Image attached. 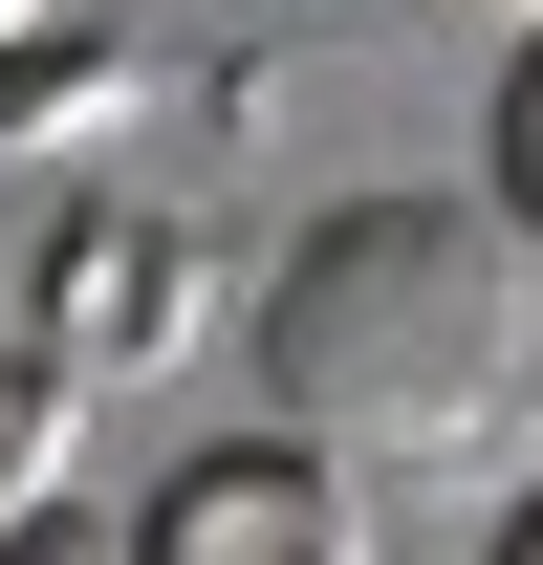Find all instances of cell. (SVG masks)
<instances>
[{
	"label": "cell",
	"mask_w": 543,
	"mask_h": 565,
	"mask_svg": "<svg viewBox=\"0 0 543 565\" xmlns=\"http://www.w3.org/2000/svg\"><path fill=\"white\" fill-rule=\"evenodd\" d=\"M66 435H87V392H66L44 349H0V544H22L44 500H87V479H66Z\"/></svg>",
	"instance_id": "5b68a950"
},
{
	"label": "cell",
	"mask_w": 543,
	"mask_h": 565,
	"mask_svg": "<svg viewBox=\"0 0 543 565\" xmlns=\"http://www.w3.org/2000/svg\"><path fill=\"white\" fill-rule=\"evenodd\" d=\"M131 565H370V500L305 435H217V457H174L131 500Z\"/></svg>",
	"instance_id": "7a4b0ae2"
},
{
	"label": "cell",
	"mask_w": 543,
	"mask_h": 565,
	"mask_svg": "<svg viewBox=\"0 0 543 565\" xmlns=\"http://www.w3.org/2000/svg\"><path fill=\"white\" fill-rule=\"evenodd\" d=\"M478 196H500V239L543 262V22L500 44V87H478Z\"/></svg>",
	"instance_id": "8992f818"
},
{
	"label": "cell",
	"mask_w": 543,
	"mask_h": 565,
	"mask_svg": "<svg viewBox=\"0 0 543 565\" xmlns=\"http://www.w3.org/2000/svg\"><path fill=\"white\" fill-rule=\"evenodd\" d=\"M109 22H131V0H66V22H22V44H0V152L109 131Z\"/></svg>",
	"instance_id": "277c9868"
},
{
	"label": "cell",
	"mask_w": 543,
	"mask_h": 565,
	"mask_svg": "<svg viewBox=\"0 0 543 565\" xmlns=\"http://www.w3.org/2000/svg\"><path fill=\"white\" fill-rule=\"evenodd\" d=\"M478 22H500V44H522V22H543V0H478Z\"/></svg>",
	"instance_id": "30bf717a"
},
{
	"label": "cell",
	"mask_w": 543,
	"mask_h": 565,
	"mask_svg": "<svg viewBox=\"0 0 543 565\" xmlns=\"http://www.w3.org/2000/svg\"><path fill=\"white\" fill-rule=\"evenodd\" d=\"M22 22H66V0H0V44H22Z\"/></svg>",
	"instance_id": "9c48e42d"
},
{
	"label": "cell",
	"mask_w": 543,
	"mask_h": 565,
	"mask_svg": "<svg viewBox=\"0 0 543 565\" xmlns=\"http://www.w3.org/2000/svg\"><path fill=\"white\" fill-rule=\"evenodd\" d=\"M174 327H196V262H174V217H66V239H44V370H66V392L152 370Z\"/></svg>",
	"instance_id": "3957f363"
},
{
	"label": "cell",
	"mask_w": 543,
	"mask_h": 565,
	"mask_svg": "<svg viewBox=\"0 0 543 565\" xmlns=\"http://www.w3.org/2000/svg\"><path fill=\"white\" fill-rule=\"evenodd\" d=\"M262 392L305 457L478 479L543 414V262L500 239V196H348L262 282Z\"/></svg>",
	"instance_id": "6da1fadb"
},
{
	"label": "cell",
	"mask_w": 543,
	"mask_h": 565,
	"mask_svg": "<svg viewBox=\"0 0 543 565\" xmlns=\"http://www.w3.org/2000/svg\"><path fill=\"white\" fill-rule=\"evenodd\" d=\"M478 565H543V500H500V544H478Z\"/></svg>",
	"instance_id": "ba28073f"
},
{
	"label": "cell",
	"mask_w": 543,
	"mask_h": 565,
	"mask_svg": "<svg viewBox=\"0 0 543 565\" xmlns=\"http://www.w3.org/2000/svg\"><path fill=\"white\" fill-rule=\"evenodd\" d=\"M0 565H131V522H109V500H44V522H22Z\"/></svg>",
	"instance_id": "52a82bcc"
}]
</instances>
